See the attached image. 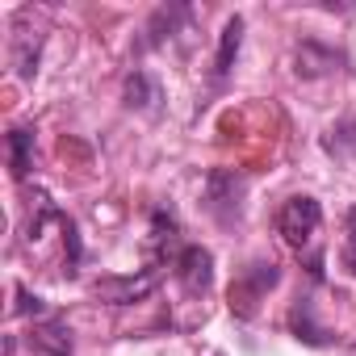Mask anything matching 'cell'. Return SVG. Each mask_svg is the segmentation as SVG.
<instances>
[{"label":"cell","mask_w":356,"mask_h":356,"mask_svg":"<svg viewBox=\"0 0 356 356\" xmlns=\"http://www.w3.org/2000/svg\"><path fill=\"white\" fill-rule=\"evenodd\" d=\"M318 222H323V206L314 197H289L277 214V231L289 248H306L310 235L318 231Z\"/></svg>","instance_id":"6da1fadb"},{"label":"cell","mask_w":356,"mask_h":356,"mask_svg":"<svg viewBox=\"0 0 356 356\" xmlns=\"http://www.w3.org/2000/svg\"><path fill=\"white\" fill-rule=\"evenodd\" d=\"M155 285H159V273L155 268H147L138 277H101V281H92V298H101L109 306H134V302L151 298Z\"/></svg>","instance_id":"7a4b0ae2"},{"label":"cell","mask_w":356,"mask_h":356,"mask_svg":"<svg viewBox=\"0 0 356 356\" xmlns=\"http://www.w3.org/2000/svg\"><path fill=\"white\" fill-rule=\"evenodd\" d=\"M176 277H181L185 293L206 298L210 285H214V256L206 248H185L181 256H176Z\"/></svg>","instance_id":"3957f363"},{"label":"cell","mask_w":356,"mask_h":356,"mask_svg":"<svg viewBox=\"0 0 356 356\" xmlns=\"http://www.w3.org/2000/svg\"><path fill=\"white\" fill-rule=\"evenodd\" d=\"M277 277H281V273H277V264H273V260H268V264H264V260H260V264H252V268L231 285V306H239V314H252L256 298H260L264 289H273V285H277Z\"/></svg>","instance_id":"277c9868"},{"label":"cell","mask_w":356,"mask_h":356,"mask_svg":"<svg viewBox=\"0 0 356 356\" xmlns=\"http://www.w3.org/2000/svg\"><path fill=\"white\" fill-rule=\"evenodd\" d=\"M239 197H243V176H235V172H214L210 176V210L222 222H231V210L239 214Z\"/></svg>","instance_id":"5b68a950"},{"label":"cell","mask_w":356,"mask_h":356,"mask_svg":"<svg viewBox=\"0 0 356 356\" xmlns=\"http://www.w3.org/2000/svg\"><path fill=\"white\" fill-rule=\"evenodd\" d=\"M30 13H22L17 17V26H13V67H17V76L22 80H34V72H38V47H42V38H30Z\"/></svg>","instance_id":"8992f818"},{"label":"cell","mask_w":356,"mask_h":356,"mask_svg":"<svg viewBox=\"0 0 356 356\" xmlns=\"http://www.w3.org/2000/svg\"><path fill=\"white\" fill-rule=\"evenodd\" d=\"M30 348H38L42 356H72V331H67V323H59V318L34 323Z\"/></svg>","instance_id":"52a82bcc"},{"label":"cell","mask_w":356,"mask_h":356,"mask_svg":"<svg viewBox=\"0 0 356 356\" xmlns=\"http://www.w3.org/2000/svg\"><path fill=\"white\" fill-rule=\"evenodd\" d=\"M239 47H243V17H231L222 26V38H218V59H214V76H227L239 59Z\"/></svg>","instance_id":"ba28073f"},{"label":"cell","mask_w":356,"mask_h":356,"mask_svg":"<svg viewBox=\"0 0 356 356\" xmlns=\"http://www.w3.org/2000/svg\"><path fill=\"white\" fill-rule=\"evenodd\" d=\"M30 147H34V134H30L26 126H17V130L9 134V168H13L17 181L30 172Z\"/></svg>","instance_id":"9c48e42d"},{"label":"cell","mask_w":356,"mask_h":356,"mask_svg":"<svg viewBox=\"0 0 356 356\" xmlns=\"http://www.w3.org/2000/svg\"><path fill=\"white\" fill-rule=\"evenodd\" d=\"M155 101H159L155 80H151V76H143V72H134V76L126 80V105H130V109H151Z\"/></svg>","instance_id":"30bf717a"},{"label":"cell","mask_w":356,"mask_h":356,"mask_svg":"<svg viewBox=\"0 0 356 356\" xmlns=\"http://www.w3.org/2000/svg\"><path fill=\"white\" fill-rule=\"evenodd\" d=\"M293 331H298V339H306V343H331V331H323V327H314V318H310V302H302V306H293Z\"/></svg>","instance_id":"8fae6325"},{"label":"cell","mask_w":356,"mask_h":356,"mask_svg":"<svg viewBox=\"0 0 356 356\" xmlns=\"http://www.w3.org/2000/svg\"><path fill=\"white\" fill-rule=\"evenodd\" d=\"M327 151H331V155H356V118H343V122L327 134Z\"/></svg>","instance_id":"7c38bea8"},{"label":"cell","mask_w":356,"mask_h":356,"mask_svg":"<svg viewBox=\"0 0 356 356\" xmlns=\"http://www.w3.org/2000/svg\"><path fill=\"white\" fill-rule=\"evenodd\" d=\"M172 243H176V218L163 214V210H155L151 214V252H163Z\"/></svg>","instance_id":"4fadbf2b"},{"label":"cell","mask_w":356,"mask_h":356,"mask_svg":"<svg viewBox=\"0 0 356 356\" xmlns=\"http://www.w3.org/2000/svg\"><path fill=\"white\" fill-rule=\"evenodd\" d=\"M343 268L356 277V210H348V239H343V252H339Z\"/></svg>","instance_id":"5bb4252c"},{"label":"cell","mask_w":356,"mask_h":356,"mask_svg":"<svg viewBox=\"0 0 356 356\" xmlns=\"http://www.w3.org/2000/svg\"><path fill=\"white\" fill-rule=\"evenodd\" d=\"M17 302H22V306H17V314H30V310L38 314V310H42V298H34L26 285H17Z\"/></svg>","instance_id":"9a60e30c"}]
</instances>
